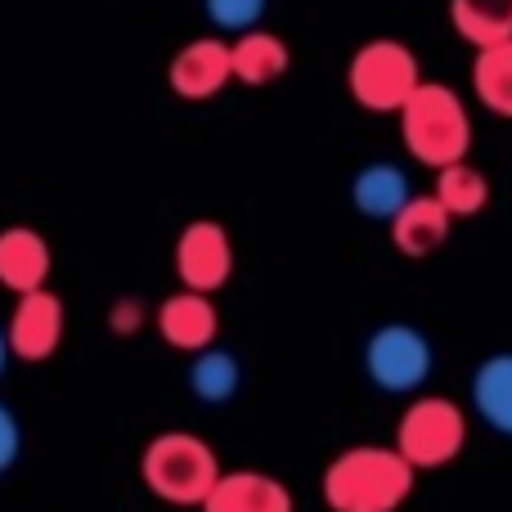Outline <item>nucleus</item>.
<instances>
[{"mask_svg": "<svg viewBox=\"0 0 512 512\" xmlns=\"http://www.w3.org/2000/svg\"><path fill=\"white\" fill-rule=\"evenodd\" d=\"M418 486V472L396 445H351L319 477L328 512H400Z\"/></svg>", "mask_w": 512, "mask_h": 512, "instance_id": "1", "label": "nucleus"}, {"mask_svg": "<svg viewBox=\"0 0 512 512\" xmlns=\"http://www.w3.org/2000/svg\"><path fill=\"white\" fill-rule=\"evenodd\" d=\"M400 140L409 158L423 167H450L472 149V117L468 104L441 81H418L414 95L400 104Z\"/></svg>", "mask_w": 512, "mask_h": 512, "instance_id": "2", "label": "nucleus"}, {"mask_svg": "<svg viewBox=\"0 0 512 512\" xmlns=\"http://www.w3.org/2000/svg\"><path fill=\"white\" fill-rule=\"evenodd\" d=\"M140 477L153 499L171 508H203L207 490L221 477V459L216 450L194 432H162L144 445L140 454Z\"/></svg>", "mask_w": 512, "mask_h": 512, "instance_id": "3", "label": "nucleus"}, {"mask_svg": "<svg viewBox=\"0 0 512 512\" xmlns=\"http://www.w3.org/2000/svg\"><path fill=\"white\" fill-rule=\"evenodd\" d=\"M391 445L414 463V472L450 468L468 445V414L450 396H414L409 409L400 414Z\"/></svg>", "mask_w": 512, "mask_h": 512, "instance_id": "4", "label": "nucleus"}, {"mask_svg": "<svg viewBox=\"0 0 512 512\" xmlns=\"http://www.w3.org/2000/svg\"><path fill=\"white\" fill-rule=\"evenodd\" d=\"M423 81V68H418V54L409 45L391 41V36H378V41L360 45L346 68V90L360 108L369 113H400L414 86Z\"/></svg>", "mask_w": 512, "mask_h": 512, "instance_id": "5", "label": "nucleus"}, {"mask_svg": "<svg viewBox=\"0 0 512 512\" xmlns=\"http://www.w3.org/2000/svg\"><path fill=\"white\" fill-rule=\"evenodd\" d=\"M436 351L427 342V333L418 324H382L364 342V373L378 391L387 396H414L423 391V382L432 378Z\"/></svg>", "mask_w": 512, "mask_h": 512, "instance_id": "6", "label": "nucleus"}, {"mask_svg": "<svg viewBox=\"0 0 512 512\" xmlns=\"http://www.w3.org/2000/svg\"><path fill=\"white\" fill-rule=\"evenodd\" d=\"M176 274L180 288L194 292H221L234 274V239L221 221L203 216V221H189L176 239Z\"/></svg>", "mask_w": 512, "mask_h": 512, "instance_id": "7", "label": "nucleus"}, {"mask_svg": "<svg viewBox=\"0 0 512 512\" xmlns=\"http://www.w3.org/2000/svg\"><path fill=\"white\" fill-rule=\"evenodd\" d=\"M5 342H9V355H18L27 364L50 360L63 342V301L50 288L18 292V306L5 324Z\"/></svg>", "mask_w": 512, "mask_h": 512, "instance_id": "8", "label": "nucleus"}, {"mask_svg": "<svg viewBox=\"0 0 512 512\" xmlns=\"http://www.w3.org/2000/svg\"><path fill=\"white\" fill-rule=\"evenodd\" d=\"M167 81L180 99H189V104L216 99L234 81L230 45H225L221 36H198V41L180 45L176 59H171V68H167Z\"/></svg>", "mask_w": 512, "mask_h": 512, "instance_id": "9", "label": "nucleus"}, {"mask_svg": "<svg viewBox=\"0 0 512 512\" xmlns=\"http://www.w3.org/2000/svg\"><path fill=\"white\" fill-rule=\"evenodd\" d=\"M203 512H297V499L279 477L256 468H234L216 477V486L207 490Z\"/></svg>", "mask_w": 512, "mask_h": 512, "instance_id": "10", "label": "nucleus"}, {"mask_svg": "<svg viewBox=\"0 0 512 512\" xmlns=\"http://www.w3.org/2000/svg\"><path fill=\"white\" fill-rule=\"evenodd\" d=\"M158 333L171 351H185V355L212 346L216 333H221V315L212 306V292H194V288L171 292L158 306Z\"/></svg>", "mask_w": 512, "mask_h": 512, "instance_id": "11", "label": "nucleus"}, {"mask_svg": "<svg viewBox=\"0 0 512 512\" xmlns=\"http://www.w3.org/2000/svg\"><path fill=\"white\" fill-rule=\"evenodd\" d=\"M387 225H391V248L409 256V261L441 252L454 234V216L445 212V203L436 194H414Z\"/></svg>", "mask_w": 512, "mask_h": 512, "instance_id": "12", "label": "nucleus"}, {"mask_svg": "<svg viewBox=\"0 0 512 512\" xmlns=\"http://www.w3.org/2000/svg\"><path fill=\"white\" fill-rule=\"evenodd\" d=\"M50 265H54V252L45 243V234H36L32 225H9L0 230V283L9 292H32V288H45L50 279Z\"/></svg>", "mask_w": 512, "mask_h": 512, "instance_id": "13", "label": "nucleus"}, {"mask_svg": "<svg viewBox=\"0 0 512 512\" xmlns=\"http://www.w3.org/2000/svg\"><path fill=\"white\" fill-rule=\"evenodd\" d=\"M409 198H414V185L396 162H369L351 180V203L364 221H391Z\"/></svg>", "mask_w": 512, "mask_h": 512, "instance_id": "14", "label": "nucleus"}, {"mask_svg": "<svg viewBox=\"0 0 512 512\" xmlns=\"http://www.w3.org/2000/svg\"><path fill=\"white\" fill-rule=\"evenodd\" d=\"M288 59L292 54L283 45V36L261 32V27L239 32V41L230 45V72L243 86H270V81H279L288 72Z\"/></svg>", "mask_w": 512, "mask_h": 512, "instance_id": "15", "label": "nucleus"}, {"mask_svg": "<svg viewBox=\"0 0 512 512\" xmlns=\"http://www.w3.org/2000/svg\"><path fill=\"white\" fill-rule=\"evenodd\" d=\"M472 409L499 436H512V351H499L472 373Z\"/></svg>", "mask_w": 512, "mask_h": 512, "instance_id": "16", "label": "nucleus"}, {"mask_svg": "<svg viewBox=\"0 0 512 512\" xmlns=\"http://www.w3.org/2000/svg\"><path fill=\"white\" fill-rule=\"evenodd\" d=\"M432 194L441 198L454 221H468V216H481L490 207V176L481 167H472L468 158H459L450 167H436Z\"/></svg>", "mask_w": 512, "mask_h": 512, "instance_id": "17", "label": "nucleus"}, {"mask_svg": "<svg viewBox=\"0 0 512 512\" xmlns=\"http://www.w3.org/2000/svg\"><path fill=\"white\" fill-rule=\"evenodd\" d=\"M472 90L495 117L512 122V36L504 41L477 45V63H472Z\"/></svg>", "mask_w": 512, "mask_h": 512, "instance_id": "18", "label": "nucleus"}, {"mask_svg": "<svg viewBox=\"0 0 512 512\" xmlns=\"http://www.w3.org/2000/svg\"><path fill=\"white\" fill-rule=\"evenodd\" d=\"M243 387V364L239 355H230L225 346H203L194 351V364H189V391H194L203 405H225L234 400Z\"/></svg>", "mask_w": 512, "mask_h": 512, "instance_id": "19", "label": "nucleus"}, {"mask_svg": "<svg viewBox=\"0 0 512 512\" xmlns=\"http://www.w3.org/2000/svg\"><path fill=\"white\" fill-rule=\"evenodd\" d=\"M454 32L468 45H490L512 36V0H450Z\"/></svg>", "mask_w": 512, "mask_h": 512, "instance_id": "20", "label": "nucleus"}, {"mask_svg": "<svg viewBox=\"0 0 512 512\" xmlns=\"http://www.w3.org/2000/svg\"><path fill=\"white\" fill-rule=\"evenodd\" d=\"M203 5H207V18L221 32H248L265 14V0H203Z\"/></svg>", "mask_w": 512, "mask_h": 512, "instance_id": "21", "label": "nucleus"}, {"mask_svg": "<svg viewBox=\"0 0 512 512\" xmlns=\"http://www.w3.org/2000/svg\"><path fill=\"white\" fill-rule=\"evenodd\" d=\"M144 319H149V310H144L140 297H117L113 310H108V328H113L117 337H135L144 328Z\"/></svg>", "mask_w": 512, "mask_h": 512, "instance_id": "22", "label": "nucleus"}, {"mask_svg": "<svg viewBox=\"0 0 512 512\" xmlns=\"http://www.w3.org/2000/svg\"><path fill=\"white\" fill-rule=\"evenodd\" d=\"M18 450H23V427H18L14 409H9L5 400H0V472L14 468Z\"/></svg>", "mask_w": 512, "mask_h": 512, "instance_id": "23", "label": "nucleus"}, {"mask_svg": "<svg viewBox=\"0 0 512 512\" xmlns=\"http://www.w3.org/2000/svg\"><path fill=\"white\" fill-rule=\"evenodd\" d=\"M5 364H9V342H5V328H0V378H5Z\"/></svg>", "mask_w": 512, "mask_h": 512, "instance_id": "24", "label": "nucleus"}]
</instances>
